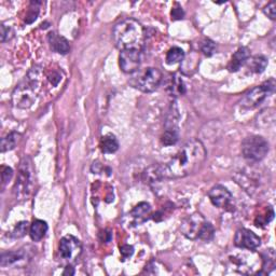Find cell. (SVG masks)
I'll return each mask as SVG.
<instances>
[{
	"label": "cell",
	"instance_id": "1",
	"mask_svg": "<svg viewBox=\"0 0 276 276\" xmlns=\"http://www.w3.org/2000/svg\"><path fill=\"white\" fill-rule=\"evenodd\" d=\"M206 159V149L198 139L187 142L158 171L161 178H183L196 173Z\"/></svg>",
	"mask_w": 276,
	"mask_h": 276
},
{
	"label": "cell",
	"instance_id": "2",
	"mask_svg": "<svg viewBox=\"0 0 276 276\" xmlns=\"http://www.w3.org/2000/svg\"><path fill=\"white\" fill-rule=\"evenodd\" d=\"M113 40L120 51L142 50L145 42V30L138 21L123 20L113 28Z\"/></svg>",
	"mask_w": 276,
	"mask_h": 276
},
{
	"label": "cell",
	"instance_id": "3",
	"mask_svg": "<svg viewBox=\"0 0 276 276\" xmlns=\"http://www.w3.org/2000/svg\"><path fill=\"white\" fill-rule=\"evenodd\" d=\"M32 165H31V160L26 156L20 163V169H19V176L16 179L15 186H14V193L16 198L20 200H24L29 196L31 192V187H32Z\"/></svg>",
	"mask_w": 276,
	"mask_h": 276
},
{
	"label": "cell",
	"instance_id": "4",
	"mask_svg": "<svg viewBox=\"0 0 276 276\" xmlns=\"http://www.w3.org/2000/svg\"><path fill=\"white\" fill-rule=\"evenodd\" d=\"M242 152L250 162H259L269 152V144L266 139L258 135H252L244 139L242 144Z\"/></svg>",
	"mask_w": 276,
	"mask_h": 276
},
{
	"label": "cell",
	"instance_id": "5",
	"mask_svg": "<svg viewBox=\"0 0 276 276\" xmlns=\"http://www.w3.org/2000/svg\"><path fill=\"white\" fill-rule=\"evenodd\" d=\"M275 89V81L274 79H270L266 81L263 84L257 86V88L252 89L251 92L243 97L240 101V106L243 109H253V108L258 107L261 102L267 99V97L272 94Z\"/></svg>",
	"mask_w": 276,
	"mask_h": 276
},
{
	"label": "cell",
	"instance_id": "6",
	"mask_svg": "<svg viewBox=\"0 0 276 276\" xmlns=\"http://www.w3.org/2000/svg\"><path fill=\"white\" fill-rule=\"evenodd\" d=\"M36 79L30 78L28 82L22 83L16 86L13 92V105L21 109H28L36 101Z\"/></svg>",
	"mask_w": 276,
	"mask_h": 276
},
{
	"label": "cell",
	"instance_id": "7",
	"mask_svg": "<svg viewBox=\"0 0 276 276\" xmlns=\"http://www.w3.org/2000/svg\"><path fill=\"white\" fill-rule=\"evenodd\" d=\"M162 81V73L158 68L149 67L146 68L138 77L135 79L133 85L134 88L145 93H151V92L158 89Z\"/></svg>",
	"mask_w": 276,
	"mask_h": 276
},
{
	"label": "cell",
	"instance_id": "8",
	"mask_svg": "<svg viewBox=\"0 0 276 276\" xmlns=\"http://www.w3.org/2000/svg\"><path fill=\"white\" fill-rule=\"evenodd\" d=\"M81 251H82V245L77 237L73 235L64 236L59 242V253L65 260H75L80 256Z\"/></svg>",
	"mask_w": 276,
	"mask_h": 276
},
{
	"label": "cell",
	"instance_id": "9",
	"mask_svg": "<svg viewBox=\"0 0 276 276\" xmlns=\"http://www.w3.org/2000/svg\"><path fill=\"white\" fill-rule=\"evenodd\" d=\"M206 220L203 218L201 214H193L182 221L180 230L182 234L189 240H198L201 230Z\"/></svg>",
	"mask_w": 276,
	"mask_h": 276
},
{
	"label": "cell",
	"instance_id": "10",
	"mask_svg": "<svg viewBox=\"0 0 276 276\" xmlns=\"http://www.w3.org/2000/svg\"><path fill=\"white\" fill-rule=\"evenodd\" d=\"M234 245L242 250L255 251L261 245V239L251 230L240 229L235 233Z\"/></svg>",
	"mask_w": 276,
	"mask_h": 276
},
{
	"label": "cell",
	"instance_id": "11",
	"mask_svg": "<svg viewBox=\"0 0 276 276\" xmlns=\"http://www.w3.org/2000/svg\"><path fill=\"white\" fill-rule=\"evenodd\" d=\"M140 51L138 50H124L121 51L119 56V63L123 73L134 74L140 67Z\"/></svg>",
	"mask_w": 276,
	"mask_h": 276
},
{
	"label": "cell",
	"instance_id": "12",
	"mask_svg": "<svg viewBox=\"0 0 276 276\" xmlns=\"http://www.w3.org/2000/svg\"><path fill=\"white\" fill-rule=\"evenodd\" d=\"M208 197L210 202H212L216 207L224 209L230 206L232 199H233L228 189L220 185L215 186L210 189V191L208 192Z\"/></svg>",
	"mask_w": 276,
	"mask_h": 276
},
{
	"label": "cell",
	"instance_id": "13",
	"mask_svg": "<svg viewBox=\"0 0 276 276\" xmlns=\"http://www.w3.org/2000/svg\"><path fill=\"white\" fill-rule=\"evenodd\" d=\"M27 259H28V253L24 250L4 252L1 255V258H0V266L4 268L9 266H15V264H20L21 262L26 263Z\"/></svg>",
	"mask_w": 276,
	"mask_h": 276
},
{
	"label": "cell",
	"instance_id": "14",
	"mask_svg": "<svg viewBox=\"0 0 276 276\" xmlns=\"http://www.w3.org/2000/svg\"><path fill=\"white\" fill-rule=\"evenodd\" d=\"M48 40L54 52L63 54L64 55V54H67L70 50L69 42L61 35L56 34V32H50L48 36Z\"/></svg>",
	"mask_w": 276,
	"mask_h": 276
},
{
	"label": "cell",
	"instance_id": "15",
	"mask_svg": "<svg viewBox=\"0 0 276 276\" xmlns=\"http://www.w3.org/2000/svg\"><path fill=\"white\" fill-rule=\"evenodd\" d=\"M248 58H250V50L247 48H240L232 56L228 69L231 73L237 72L247 63Z\"/></svg>",
	"mask_w": 276,
	"mask_h": 276
},
{
	"label": "cell",
	"instance_id": "16",
	"mask_svg": "<svg viewBox=\"0 0 276 276\" xmlns=\"http://www.w3.org/2000/svg\"><path fill=\"white\" fill-rule=\"evenodd\" d=\"M48 232V225L46 221L37 219L31 224L29 228V235L32 241L39 242L46 236Z\"/></svg>",
	"mask_w": 276,
	"mask_h": 276
},
{
	"label": "cell",
	"instance_id": "17",
	"mask_svg": "<svg viewBox=\"0 0 276 276\" xmlns=\"http://www.w3.org/2000/svg\"><path fill=\"white\" fill-rule=\"evenodd\" d=\"M150 214H151V206L148 203L145 202L139 203L131 212V216L137 221L138 224L144 223V221L147 220L149 218Z\"/></svg>",
	"mask_w": 276,
	"mask_h": 276
},
{
	"label": "cell",
	"instance_id": "18",
	"mask_svg": "<svg viewBox=\"0 0 276 276\" xmlns=\"http://www.w3.org/2000/svg\"><path fill=\"white\" fill-rule=\"evenodd\" d=\"M100 149L104 153H115L119 149V143L115 135L108 134L106 136L101 137L100 140Z\"/></svg>",
	"mask_w": 276,
	"mask_h": 276
},
{
	"label": "cell",
	"instance_id": "19",
	"mask_svg": "<svg viewBox=\"0 0 276 276\" xmlns=\"http://www.w3.org/2000/svg\"><path fill=\"white\" fill-rule=\"evenodd\" d=\"M248 69L251 73L255 74H261L264 72V69L268 66V59L262 55L253 56L251 59L248 58Z\"/></svg>",
	"mask_w": 276,
	"mask_h": 276
},
{
	"label": "cell",
	"instance_id": "20",
	"mask_svg": "<svg viewBox=\"0 0 276 276\" xmlns=\"http://www.w3.org/2000/svg\"><path fill=\"white\" fill-rule=\"evenodd\" d=\"M183 58H185V52L181 48L178 47L171 48L166 54V63L169 65L180 63L183 61Z\"/></svg>",
	"mask_w": 276,
	"mask_h": 276
},
{
	"label": "cell",
	"instance_id": "21",
	"mask_svg": "<svg viewBox=\"0 0 276 276\" xmlns=\"http://www.w3.org/2000/svg\"><path fill=\"white\" fill-rule=\"evenodd\" d=\"M18 139H19V134L15 132L10 133L7 135V136L3 137L1 139V146H0V147H1V152H5V151L14 149L16 143H18Z\"/></svg>",
	"mask_w": 276,
	"mask_h": 276
},
{
	"label": "cell",
	"instance_id": "22",
	"mask_svg": "<svg viewBox=\"0 0 276 276\" xmlns=\"http://www.w3.org/2000/svg\"><path fill=\"white\" fill-rule=\"evenodd\" d=\"M178 142V131L176 127L167 128L162 135V143L164 146H173Z\"/></svg>",
	"mask_w": 276,
	"mask_h": 276
},
{
	"label": "cell",
	"instance_id": "23",
	"mask_svg": "<svg viewBox=\"0 0 276 276\" xmlns=\"http://www.w3.org/2000/svg\"><path fill=\"white\" fill-rule=\"evenodd\" d=\"M275 268V255L273 250L268 251V257L263 259V264H262V270L263 273H269L272 271Z\"/></svg>",
	"mask_w": 276,
	"mask_h": 276
},
{
	"label": "cell",
	"instance_id": "24",
	"mask_svg": "<svg viewBox=\"0 0 276 276\" xmlns=\"http://www.w3.org/2000/svg\"><path fill=\"white\" fill-rule=\"evenodd\" d=\"M214 233H215L214 226L206 221V223H205L204 226H203V228L201 230V233H200L199 239L200 240H203L205 242H208V241H210L214 237Z\"/></svg>",
	"mask_w": 276,
	"mask_h": 276
},
{
	"label": "cell",
	"instance_id": "25",
	"mask_svg": "<svg viewBox=\"0 0 276 276\" xmlns=\"http://www.w3.org/2000/svg\"><path fill=\"white\" fill-rule=\"evenodd\" d=\"M28 223L27 221H21L18 225L15 226V228L12 232V236L14 239H21V237H23L26 235L27 231H28Z\"/></svg>",
	"mask_w": 276,
	"mask_h": 276
},
{
	"label": "cell",
	"instance_id": "26",
	"mask_svg": "<svg viewBox=\"0 0 276 276\" xmlns=\"http://www.w3.org/2000/svg\"><path fill=\"white\" fill-rule=\"evenodd\" d=\"M38 4H40V2H34V1L31 2L29 11L25 19V22L27 24H31L32 22H35L38 18V15H39V7H38Z\"/></svg>",
	"mask_w": 276,
	"mask_h": 276
},
{
	"label": "cell",
	"instance_id": "27",
	"mask_svg": "<svg viewBox=\"0 0 276 276\" xmlns=\"http://www.w3.org/2000/svg\"><path fill=\"white\" fill-rule=\"evenodd\" d=\"M201 50L206 56H212L216 50L215 42L210 39H205L201 45Z\"/></svg>",
	"mask_w": 276,
	"mask_h": 276
},
{
	"label": "cell",
	"instance_id": "28",
	"mask_svg": "<svg viewBox=\"0 0 276 276\" xmlns=\"http://www.w3.org/2000/svg\"><path fill=\"white\" fill-rule=\"evenodd\" d=\"M263 12L271 20H275L276 19V3L275 2L269 3L267 7L263 9Z\"/></svg>",
	"mask_w": 276,
	"mask_h": 276
},
{
	"label": "cell",
	"instance_id": "29",
	"mask_svg": "<svg viewBox=\"0 0 276 276\" xmlns=\"http://www.w3.org/2000/svg\"><path fill=\"white\" fill-rule=\"evenodd\" d=\"M171 14H172V20L174 21L182 20L183 16H185V12H183V10L179 4H176V7L173 8Z\"/></svg>",
	"mask_w": 276,
	"mask_h": 276
},
{
	"label": "cell",
	"instance_id": "30",
	"mask_svg": "<svg viewBox=\"0 0 276 276\" xmlns=\"http://www.w3.org/2000/svg\"><path fill=\"white\" fill-rule=\"evenodd\" d=\"M13 176V171L11 167L9 166H2V171H1V178H2V182L7 183L8 181L11 180V178Z\"/></svg>",
	"mask_w": 276,
	"mask_h": 276
},
{
	"label": "cell",
	"instance_id": "31",
	"mask_svg": "<svg viewBox=\"0 0 276 276\" xmlns=\"http://www.w3.org/2000/svg\"><path fill=\"white\" fill-rule=\"evenodd\" d=\"M13 36V31L10 27H5V25H1V34H0V38H1V41L4 42L8 39H10L11 37Z\"/></svg>",
	"mask_w": 276,
	"mask_h": 276
},
{
	"label": "cell",
	"instance_id": "32",
	"mask_svg": "<svg viewBox=\"0 0 276 276\" xmlns=\"http://www.w3.org/2000/svg\"><path fill=\"white\" fill-rule=\"evenodd\" d=\"M120 252L123 258H129L134 253V247L129 245H124L120 248Z\"/></svg>",
	"mask_w": 276,
	"mask_h": 276
},
{
	"label": "cell",
	"instance_id": "33",
	"mask_svg": "<svg viewBox=\"0 0 276 276\" xmlns=\"http://www.w3.org/2000/svg\"><path fill=\"white\" fill-rule=\"evenodd\" d=\"M63 274H64V275H74V274H75V270H74L73 267L68 266V267L66 268V270H65V271H64Z\"/></svg>",
	"mask_w": 276,
	"mask_h": 276
}]
</instances>
